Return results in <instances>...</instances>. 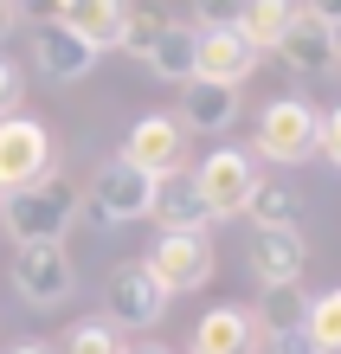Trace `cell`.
Instances as JSON below:
<instances>
[{"label": "cell", "instance_id": "obj_19", "mask_svg": "<svg viewBox=\"0 0 341 354\" xmlns=\"http://www.w3.org/2000/svg\"><path fill=\"white\" fill-rule=\"evenodd\" d=\"M290 0H245V7L239 13H232V26H239V39H245V46L251 52H277V46H284V32H290Z\"/></svg>", "mask_w": 341, "mask_h": 354}, {"label": "cell", "instance_id": "obj_32", "mask_svg": "<svg viewBox=\"0 0 341 354\" xmlns=\"http://www.w3.org/2000/svg\"><path fill=\"white\" fill-rule=\"evenodd\" d=\"M335 65H341V58H335Z\"/></svg>", "mask_w": 341, "mask_h": 354}, {"label": "cell", "instance_id": "obj_21", "mask_svg": "<svg viewBox=\"0 0 341 354\" xmlns=\"http://www.w3.org/2000/svg\"><path fill=\"white\" fill-rule=\"evenodd\" d=\"M309 322V297L303 290H264V316H258V335H296Z\"/></svg>", "mask_w": 341, "mask_h": 354}, {"label": "cell", "instance_id": "obj_13", "mask_svg": "<svg viewBox=\"0 0 341 354\" xmlns=\"http://www.w3.org/2000/svg\"><path fill=\"white\" fill-rule=\"evenodd\" d=\"M264 335H258V316H251L245 303H219L206 309V316L194 322V342H187V354H251Z\"/></svg>", "mask_w": 341, "mask_h": 354}, {"label": "cell", "instance_id": "obj_16", "mask_svg": "<svg viewBox=\"0 0 341 354\" xmlns=\"http://www.w3.org/2000/svg\"><path fill=\"white\" fill-rule=\"evenodd\" d=\"M174 122L181 129H200V136H225L232 122H239V91L194 77V84H181V116Z\"/></svg>", "mask_w": 341, "mask_h": 354}, {"label": "cell", "instance_id": "obj_14", "mask_svg": "<svg viewBox=\"0 0 341 354\" xmlns=\"http://www.w3.org/2000/svg\"><path fill=\"white\" fill-rule=\"evenodd\" d=\"M148 219H161V232H206V225H212L194 168H174V174L155 180V206H148Z\"/></svg>", "mask_w": 341, "mask_h": 354}, {"label": "cell", "instance_id": "obj_3", "mask_svg": "<svg viewBox=\"0 0 341 354\" xmlns=\"http://www.w3.org/2000/svg\"><path fill=\"white\" fill-rule=\"evenodd\" d=\"M315 142H322V116H315V103H303V97H277V103H264V116H258L251 155L296 168V161L315 155Z\"/></svg>", "mask_w": 341, "mask_h": 354}, {"label": "cell", "instance_id": "obj_9", "mask_svg": "<svg viewBox=\"0 0 341 354\" xmlns=\"http://www.w3.org/2000/svg\"><path fill=\"white\" fill-rule=\"evenodd\" d=\"M277 58L296 71V77H322L335 71V58H341V39L315 19V7H296L290 13V32H284V46H277Z\"/></svg>", "mask_w": 341, "mask_h": 354}, {"label": "cell", "instance_id": "obj_6", "mask_svg": "<svg viewBox=\"0 0 341 354\" xmlns=\"http://www.w3.org/2000/svg\"><path fill=\"white\" fill-rule=\"evenodd\" d=\"M194 180H200V200L212 219H239L245 200L258 194V161H251V149H212L194 168Z\"/></svg>", "mask_w": 341, "mask_h": 354}, {"label": "cell", "instance_id": "obj_30", "mask_svg": "<svg viewBox=\"0 0 341 354\" xmlns=\"http://www.w3.org/2000/svg\"><path fill=\"white\" fill-rule=\"evenodd\" d=\"M7 354H52L46 342H19V348H7Z\"/></svg>", "mask_w": 341, "mask_h": 354}, {"label": "cell", "instance_id": "obj_10", "mask_svg": "<svg viewBox=\"0 0 341 354\" xmlns=\"http://www.w3.org/2000/svg\"><path fill=\"white\" fill-rule=\"evenodd\" d=\"M251 71H258V52L239 39V26H232V19H219V26H206V32H200V71H194V77L239 91Z\"/></svg>", "mask_w": 341, "mask_h": 354}, {"label": "cell", "instance_id": "obj_26", "mask_svg": "<svg viewBox=\"0 0 341 354\" xmlns=\"http://www.w3.org/2000/svg\"><path fill=\"white\" fill-rule=\"evenodd\" d=\"M315 155H329L335 168H341V103H335V110L322 116V142H315Z\"/></svg>", "mask_w": 341, "mask_h": 354}, {"label": "cell", "instance_id": "obj_23", "mask_svg": "<svg viewBox=\"0 0 341 354\" xmlns=\"http://www.w3.org/2000/svg\"><path fill=\"white\" fill-rule=\"evenodd\" d=\"M52 354H129V348H122V328H110L103 316H91V322H77Z\"/></svg>", "mask_w": 341, "mask_h": 354}, {"label": "cell", "instance_id": "obj_29", "mask_svg": "<svg viewBox=\"0 0 341 354\" xmlns=\"http://www.w3.org/2000/svg\"><path fill=\"white\" fill-rule=\"evenodd\" d=\"M13 19H19V7H13V0H0V39L13 32Z\"/></svg>", "mask_w": 341, "mask_h": 354}, {"label": "cell", "instance_id": "obj_17", "mask_svg": "<svg viewBox=\"0 0 341 354\" xmlns=\"http://www.w3.org/2000/svg\"><path fill=\"white\" fill-rule=\"evenodd\" d=\"M33 65L46 77H58V84H71V77H84L97 65V52L84 39H71L65 26H33Z\"/></svg>", "mask_w": 341, "mask_h": 354}, {"label": "cell", "instance_id": "obj_18", "mask_svg": "<svg viewBox=\"0 0 341 354\" xmlns=\"http://www.w3.org/2000/svg\"><path fill=\"white\" fill-rule=\"evenodd\" d=\"M142 65L155 71V77H167V84H194V71H200V32L167 19L161 39H155V52H148Z\"/></svg>", "mask_w": 341, "mask_h": 354}, {"label": "cell", "instance_id": "obj_25", "mask_svg": "<svg viewBox=\"0 0 341 354\" xmlns=\"http://www.w3.org/2000/svg\"><path fill=\"white\" fill-rule=\"evenodd\" d=\"M19 103H26V77H19L13 58H0V122L19 116Z\"/></svg>", "mask_w": 341, "mask_h": 354}, {"label": "cell", "instance_id": "obj_11", "mask_svg": "<svg viewBox=\"0 0 341 354\" xmlns=\"http://www.w3.org/2000/svg\"><path fill=\"white\" fill-rule=\"evenodd\" d=\"M181 142H187V129H181L174 116H136L129 142H122V161L161 180V174H174V168H181Z\"/></svg>", "mask_w": 341, "mask_h": 354}, {"label": "cell", "instance_id": "obj_22", "mask_svg": "<svg viewBox=\"0 0 341 354\" xmlns=\"http://www.w3.org/2000/svg\"><path fill=\"white\" fill-rule=\"evenodd\" d=\"M303 335L315 354H341V283L322 290V297H309V322H303Z\"/></svg>", "mask_w": 341, "mask_h": 354}, {"label": "cell", "instance_id": "obj_5", "mask_svg": "<svg viewBox=\"0 0 341 354\" xmlns=\"http://www.w3.org/2000/svg\"><path fill=\"white\" fill-rule=\"evenodd\" d=\"M142 270L161 283V297H187V290H200L212 277V239L206 232H161L148 245Z\"/></svg>", "mask_w": 341, "mask_h": 354}, {"label": "cell", "instance_id": "obj_20", "mask_svg": "<svg viewBox=\"0 0 341 354\" xmlns=\"http://www.w3.org/2000/svg\"><path fill=\"white\" fill-rule=\"evenodd\" d=\"M296 187H284V180H258V194L245 200V219L258 225V232H277V225H296Z\"/></svg>", "mask_w": 341, "mask_h": 354}, {"label": "cell", "instance_id": "obj_8", "mask_svg": "<svg viewBox=\"0 0 341 354\" xmlns=\"http://www.w3.org/2000/svg\"><path fill=\"white\" fill-rule=\"evenodd\" d=\"M103 309H110V328H155L161 316H167V297H161V283L148 277L142 264H122L116 277H110V290H103Z\"/></svg>", "mask_w": 341, "mask_h": 354}, {"label": "cell", "instance_id": "obj_15", "mask_svg": "<svg viewBox=\"0 0 341 354\" xmlns=\"http://www.w3.org/2000/svg\"><path fill=\"white\" fill-rule=\"evenodd\" d=\"M122 19H129L122 0H65V7H58V26L71 39H84L91 52H116L122 46Z\"/></svg>", "mask_w": 341, "mask_h": 354}, {"label": "cell", "instance_id": "obj_1", "mask_svg": "<svg viewBox=\"0 0 341 354\" xmlns=\"http://www.w3.org/2000/svg\"><path fill=\"white\" fill-rule=\"evenodd\" d=\"M0 219H7V232L19 245H65V232L77 225V187L58 180V174H46L39 187L0 200Z\"/></svg>", "mask_w": 341, "mask_h": 354}, {"label": "cell", "instance_id": "obj_27", "mask_svg": "<svg viewBox=\"0 0 341 354\" xmlns=\"http://www.w3.org/2000/svg\"><path fill=\"white\" fill-rule=\"evenodd\" d=\"M58 7H65V0H26V19L33 26H58Z\"/></svg>", "mask_w": 341, "mask_h": 354}, {"label": "cell", "instance_id": "obj_28", "mask_svg": "<svg viewBox=\"0 0 341 354\" xmlns=\"http://www.w3.org/2000/svg\"><path fill=\"white\" fill-rule=\"evenodd\" d=\"M270 354H315V348H309L303 328H296V335H270Z\"/></svg>", "mask_w": 341, "mask_h": 354}, {"label": "cell", "instance_id": "obj_12", "mask_svg": "<svg viewBox=\"0 0 341 354\" xmlns=\"http://www.w3.org/2000/svg\"><path fill=\"white\" fill-rule=\"evenodd\" d=\"M309 264V245L296 225H277V232H251V270H258L264 290H296V277H303Z\"/></svg>", "mask_w": 341, "mask_h": 354}, {"label": "cell", "instance_id": "obj_2", "mask_svg": "<svg viewBox=\"0 0 341 354\" xmlns=\"http://www.w3.org/2000/svg\"><path fill=\"white\" fill-rule=\"evenodd\" d=\"M148 206H155V174L129 168V161H103L97 180L77 194V219H91L97 232H110V225H129V219H148Z\"/></svg>", "mask_w": 341, "mask_h": 354}, {"label": "cell", "instance_id": "obj_31", "mask_svg": "<svg viewBox=\"0 0 341 354\" xmlns=\"http://www.w3.org/2000/svg\"><path fill=\"white\" fill-rule=\"evenodd\" d=\"M129 354H167V348H129Z\"/></svg>", "mask_w": 341, "mask_h": 354}, {"label": "cell", "instance_id": "obj_24", "mask_svg": "<svg viewBox=\"0 0 341 354\" xmlns=\"http://www.w3.org/2000/svg\"><path fill=\"white\" fill-rule=\"evenodd\" d=\"M161 26H167L161 13H129V19H122V46H116V52L148 58V52H155V39H161Z\"/></svg>", "mask_w": 341, "mask_h": 354}, {"label": "cell", "instance_id": "obj_4", "mask_svg": "<svg viewBox=\"0 0 341 354\" xmlns=\"http://www.w3.org/2000/svg\"><path fill=\"white\" fill-rule=\"evenodd\" d=\"M52 174V129L39 116H7L0 122V200L26 194V187H39Z\"/></svg>", "mask_w": 341, "mask_h": 354}, {"label": "cell", "instance_id": "obj_7", "mask_svg": "<svg viewBox=\"0 0 341 354\" xmlns=\"http://www.w3.org/2000/svg\"><path fill=\"white\" fill-rule=\"evenodd\" d=\"M13 290L33 309H58L77 290L71 252H65V245H19V252H13Z\"/></svg>", "mask_w": 341, "mask_h": 354}]
</instances>
